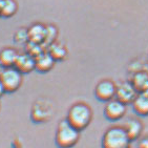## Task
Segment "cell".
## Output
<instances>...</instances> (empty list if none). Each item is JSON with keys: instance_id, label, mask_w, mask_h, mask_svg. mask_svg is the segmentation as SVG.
Instances as JSON below:
<instances>
[{"instance_id": "cell-1", "label": "cell", "mask_w": 148, "mask_h": 148, "mask_svg": "<svg viewBox=\"0 0 148 148\" xmlns=\"http://www.w3.org/2000/svg\"><path fill=\"white\" fill-rule=\"evenodd\" d=\"M66 120L74 128L82 131L90 124L92 120V110L86 103H76L69 109Z\"/></svg>"}, {"instance_id": "cell-2", "label": "cell", "mask_w": 148, "mask_h": 148, "mask_svg": "<svg viewBox=\"0 0 148 148\" xmlns=\"http://www.w3.org/2000/svg\"><path fill=\"white\" fill-rule=\"evenodd\" d=\"M80 139V131L74 128L67 120L60 121L57 127L55 142L58 148H73Z\"/></svg>"}, {"instance_id": "cell-3", "label": "cell", "mask_w": 148, "mask_h": 148, "mask_svg": "<svg viewBox=\"0 0 148 148\" xmlns=\"http://www.w3.org/2000/svg\"><path fill=\"white\" fill-rule=\"evenodd\" d=\"M130 140L122 126H112L104 132L102 137V148H129Z\"/></svg>"}, {"instance_id": "cell-4", "label": "cell", "mask_w": 148, "mask_h": 148, "mask_svg": "<svg viewBox=\"0 0 148 148\" xmlns=\"http://www.w3.org/2000/svg\"><path fill=\"white\" fill-rule=\"evenodd\" d=\"M0 80L5 89V92H15L22 84V74L15 67L2 69L0 71Z\"/></svg>"}, {"instance_id": "cell-5", "label": "cell", "mask_w": 148, "mask_h": 148, "mask_svg": "<svg viewBox=\"0 0 148 148\" xmlns=\"http://www.w3.org/2000/svg\"><path fill=\"white\" fill-rule=\"evenodd\" d=\"M117 85L114 81L108 79L102 80L97 84L95 88V96L101 102H109L116 98Z\"/></svg>"}, {"instance_id": "cell-6", "label": "cell", "mask_w": 148, "mask_h": 148, "mask_svg": "<svg viewBox=\"0 0 148 148\" xmlns=\"http://www.w3.org/2000/svg\"><path fill=\"white\" fill-rule=\"evenodd\" d=\"M126 114V105L119 100L112 99L106 103L104 108V116L108 121L116 122L122 119Z\"/></svg>"}, {"instance_id": "cell-7", "label": "cell", "mask_w": 148, "mask_h": 148, "mask_svg": "<svg viewBox=\"0 0 148 148\" xmlns=\"http://www.w3.org/2000/svg\"><path fill=\"white\" fill-rule=\"evenodd\" d=\"M138 94L139 92L132 86L130 81L129 82H121L117 85L116 99L127 105V104H131L134 102V100L137 98Z\"/></svg>"}, {"instance_id": "cell-8", "label": "cell", "mask_w": 148, "mask_h": 148, "mask_svg": "<svg viewBox=\"0 0 148 148\" xmlns=\"http://www.w3.org/2000/svg\"><path fill=\"white\" fill-rule=\"evenodd\" d=\"M51 107L44 101V100H38L33 105L31 112L32 120L36 123L45 122L51 118Z\"/></svg>"}, {"instance_id": "cell-9", "label": "cell", "mask_w": 148, "mask_h": 148, "mask_svg": "<svg viewBox=\"0 0 148 148\" xmlns=\"http://www.w3.org/2000/svg\"><path fill=\"white\" fill-rule=\"evenodd\" d=\"M14 67L22 75L29 74L33 71H36V59L27 53L19 54Z\"/></svg>"}, {"instance_id": "cell-10", "label": "cell", "mask_w": 148, "mask_h": 148, "mask_svg": "<svg viewBox=\"0 0 148 148\" xmlns=\"http://www.w3.org/2000/svg\"><path fill=\"white\" fill-rule=\"evenodd\" d=\"M29 42L36 43V44H42L45 40L46 25H43L41 23H35L29 29Z\"/></svg>"}, {"instance_id": "cell-11", "label": "cell", "mask_w": 148, "mask_h": 148, "mask_svg": "<svg viewBox=\"0 0 148 148\" xmlns=\"http://www.w3.org/2000/svg\"><path fill=\"white\" fill-rule=\"evenodd\" d=\"M18 55L19 53L12 47H5V49H1L0 51V66L2 69L14 67Z\"/></svg>"}, {"instance_id": "cell-12", "label": "cell", "mask_w": 148, "mask_h": 148, "mask_svg": "<svg viewBox=\"0 0 148 148\" xmlns=\"http://www.w3.org/2000/svg\"><path fill=\"white\" fill-rule=\"evenodd\" d=\"M55 63L56 61L54 60V58L45 51L36 58V71L42 74L49 73L55 66Z\"/></svg>"}, {"instance_id": "cell-13", "label": "cell", "mask_w": 148, "mask_h": 148, "mask_svg": "<svg viewBox=\"0 0 148 148\" xmlns=\"http://www.w3.org/2000/svg\"><path fill=\"white\" fill-rule=\"evenodd\" d=\"M124 128H125L126 134H127L130 141H137L141 137V134H142L143 130V125L140 120L132 118V119H129L126 121Z\"/></svg>"}, {"instance_id": "cell-14", "label": "cell", "mask_w": 148, "mask_h": 148, "mask_svg": "<svg viewBox=\"0 0 148 148\" xmlns=\"http://www.w3.org/2000/svg\"><path fill=\"white\" fill-rule=\"evenodd\" d=\"M130 83L139 94L144 92L148 87V73L145 71H139L134 73L132 75Z\"/></svg>"}, {"instance_id": "cell-15", "label": "cell", "mask_w": 148, "mask_h": 148, "mask_svg": "<svg viewBox=\"0 0 148 148\" xmlns=\"http://www.w3.org/2000/svg\"><path fill=\"white\" fill-rule=\"evenodd\" d=\"M132 109L138 116L147 117L148 116V96H146L144 92L138 94L137 98L131 103Z\"/></svg>"}, {"instance_id": "cell-16", "label": "cell", "mask_w": 148, "mask_h": 148, "mask_svg": "<svg viewBox=\"0 0 148 148\" xmlns=\"http://www.w3.org/2000/svg\"><path fill=\"white\" fill-rule=\"evenodd\" d=\"M46 51L51 55V57L54 58V60L57 62V61H63L67 57V49L63 44L61 43L55 42L53 44L46 49Z\"/></svg>"}, {"instance_id": "cell-17", "label": "cell", "mask_w": 148, "mask_h": 148, "mask_svg": "<svg viewBox=\"0 0 148 148\" xmlns=\"http://www.w3.org/2000/svg\"><path fill=\"white\" fill-rule=\"evenodd\" d=\"M18 5L15 0H2L0 3V16L10 18L16 14Z\"/></svg>"}, {"instance_id": "cell-18", "label": "cell", "mask_w": 148, "mask_h": 148, "mask_svg": "<svg viewBox=\"0 0 148 148\" xmlns=\"http://www.w3.org/2000/svg\"><path fill=\"white\" fill-rule=\"evenodd\" d=\"M58 36V29L55 25H46V34H45V40L43 43V47L47 49L51 44L56 42Z\"/></svg>"}, {"instance_id": "cell-19", "label": "cell", "mask_w": 148, "mask_h": 148, "mask_svg": "<svg viewBox=\"0 0 148 148\" xmlns=\"http://www.w3.org/2000/svg\"><path fill=\"white\" fill-rule=\"evenodd\" d=\"M25 49L29 55H31L32 57H34L35 59L40 56V55L44 53L46 51L44 47H43L42 44H36V43H33V42H27L25 44Z\"/></svg>"}, {"instance_id": "cell-20", "label": "cell", "mask_w": 148, "mask_h": 148, "mask_svg": "<svg viewBox=\"0 0 148 148\" xmlns=\"http://www.w3.org/2000/svg\"><path fill=\"white\" fill-rule=\"evenodd\" d=\"M14 41L18 44H26L29 42V31H27V29H18L14 35Z\"/></svg>"}, {"instance_id": "cell-21", "label": "cell", "mask_w": 148, "mask_h": 148, "mask_svg": "<svg viewBox=\"0 0 148 148\" xmlns=\"http://www.w3.org/2000/svg\"><path fill=\"white\" fill-rule=\"evenodd\" d=\"M138 148H148V137L143 138V139L140 141Z\"/></svg>"}, {"instance_id": "cell-22", "label": "cell", "mask_w": 148, "mask_h": 148, "mask_svg": "<svg viewBox=\"0 0 148 148\" xmlns=\"http://www.w3.org/2000/svg\"><path fill=\"white\" fill-rule=\"evenodd\" d=\"M4 94H5V89H4L2 82H1V80H0V98L2 97V96H3Z\"/></svg>"}, {"instance_id": "cell-23", "label": "cell", "mask_w": 148, "mask_h": 148, "mask_svg": "<svg viewBox=\"0 0 148 148\" xmlns=\"http://www.w3.org/2000/svg\"><path fill=\"white\" fill-rule=\"evenodd\" d=\"M144 94H145L146 96H148V87H147V88H146V90L144 91Z\"/></svg>"}, {"instance_id": "cell-24", "label": "cell", "mask_w": 148, "mask_h": 148, "mask_svg": "<svg viewBox=\"0 0 148 148\" xmlns=\"http://www.w3.org/2000/svg\"><path fill=\"white\" fill-rule=\"evenodd\" d=\"M1 1H2V0H0V3H1Z\"/></svg>"}, {"instance_id": "cell-25", "label": "cell", "mask_w": 148, "mask_h": 148, "mask_svg": "<svg viewBox=\"0 0 148 148\" xmlns=\"http://www.w3.org/2000/svg\"><path fill=\"white\" fill-rule=\"evenodd\" d=\"M0 17H1V16H0Z\"/></svg>"}]
</instances>
